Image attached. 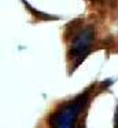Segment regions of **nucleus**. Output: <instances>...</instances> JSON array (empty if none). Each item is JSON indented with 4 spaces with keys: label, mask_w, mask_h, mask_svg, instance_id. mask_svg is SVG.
<instances>
[{
    "label": "nucleus",
    "mask_w": 118,
    "mask_h": 128,
    "mask_svg": "<svg viewBox=\"0 0 118 128\" xmlns=\"http://www.w3.org/2000/svg\"><path fill=\"white\" fill-rule=\"evenodd\" d=\"M93 40H95V28L92 25L81 26L71 34V40L67 50V58L70 62H73L71 69H76L85 59V56L91 52Z\"/></svg>",
    "instance_id": "obj_2"
},
{
    "label": "nucleus",
    "mask_w": 118,
    "mask_h": 128,
    "mask_svg": "<svg viewBox=\"0 0 118 128\" xmlns=\"http://www.w3.org/2000/svg\"><path fill=\"white\" fill-rule=\"evenodd\" d=\"M78 128H85V127H82V125H81V127H78Z\"/></svg>",
    "instance_id": "obj_4"
},
{
    "label": "nucleus",
    "mask_w": 118,
    "mask_h": 128,
    "mask_svg": "<svg viewBox=\"0 0 118 128\" xmlns=\"http://www.w3.org/2000/svg\"><path fill=\"white\" fill-rule=\"evenodd\" d=\"M114 128H118V105H117L115 114H114Z\"/></svg>",
    "instance_id": "obj_3"
},
{
    "label": "nucleus",
    "mask_w": 118,
    "mask_h": 128,
    "mask_svg": "<svg viewBox=\"0 0 118 128\" xmlns=\"http://www.w3.org/2000/svg\"><path fill=\"white\" fill-rule=\"evenodd\" d=\"M91 88L76 95L73 99L63 102L47 117L48 128H74L81 112L89 102Z\"/></svg>",
    "instance_id": "obj_1"
}]
</instances>
